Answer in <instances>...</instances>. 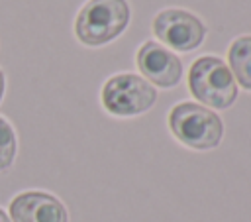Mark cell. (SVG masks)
<instances>
[{
    "mask_svg": "<svg viewBox=\"0 0 251 222\" xmlns=\"http://www.w3.org/2000/svg\"><path fill=\"white\" fill-rule=\"evenodd\" d=\"M4 90H6V77H4V71L0 69V102L4 98Z\"/></svg>",
    "mask_w": 251,
    "mask_h": 222,
    "instance_id": "10",
    "label": "cell"
},
{
    "mask_svg": "<svg viewBox=\"0 0 251 222\" xmlns=\"http://www.w3.org/2000/svg\"><path fill=\"white\" fill-rule=\"evenodd\" d=\"M188 88L202 106L229 108L237 98V84L229 67L212 55L198 57L188 71Z\"/></svg>",
    "mask_w": 251,
    "mask_h": 222,
    "instance_id": "3",
    "label": "cell"
},
{
    "mask_svg": "<svg viewBox=\"0 0 251 222\" xmlns=\"http://www.w3.org/2000/svg\"><path fill=\"white\" fill-rule=\"evenodd\" d=\"M129 24L127 0H88L75 18V35L88 47L116 39Z\"/></svg>",
    "mask_w": 251,
    "mask_h": 222,
    "instance_id": "1",
    "label": "cell"
},
{
    "mask_svg": "<svg viewBox=\"0 0 251 222\" xmlns=\"http://www.w3.org/2000/svg\"><path fill=\"white\" fill-rule=\"evenodd\" d=\"M227 61L237 84L251 90V35H241L229 45Z\"/></svg>",
    "mask_w": 251,
    "mask_h": 222,
    "instance_id": "8",
    "label": "cell"
},
{
    "mask_svg": "<svg viewBox=\"0 0 251 222\" xmlns=\"http://www.w3.org/2000/svg\"><path fill=\"white\" fill-rule=\"evenodd\" d=\"M153 33L175 51H192L202 43L206 26L186 10L169 8L153 18Z\"/></svg>",
    "mask_w": 251,
    "mask_h": 222,
    "instance_id": "5",
    "label": "cell"
},
{
    "mask_svg": "<svg viewBox=\"0 0 251 222\" xmlns=\"http://www.w3.org/2000/svg\"><path fill=\"white\" fill-rule=\"evenodd\" d=\"M100 98L106 112L118 118H129L147 112L157 100V90L139 75L120 73L104 83Z\"/></svg>",
    "mask_w": 251,
    "mask_h": 222,
    "instance_id": "4",
    "label": "cell"
},
{
    "mask_svg": "<svg viewBox=\"0 0 251 222\" xmlns=\"http://www.w3.org/2000/svg\"><path fill=\"white\" fill-rule=\"evenodd\" d=\"M135 63L141 75L145 77V81L151 84H157L159 88L176 86L182 77L180 59L157 41H145L137 49Z\"/></svg>",
    "mask_w": 251,
    "mask_h": 222,
    "instance_id": "6",
    "label": "cell"
},
{
    "mask_svg": "<svg viewBox=\"0 0 251 222\" xmlns=\"http://www.w3.org/2000/svg\"><path fill=\"white\" fill-rule=\"evenodd\" d=\"M18 153V138L12 124L0 116V171H6L14 165Z\"/></svg>",
    "mask_w": 251,
    "mask_h": 222,
    "instance_id": "9",
    "label": "cell"
},
{
    "mask_svg": "<svg viewBox=\"0 0 251 222\" xmlns=\"http://www.w3.org/2000/svg\"><path fill=\"white\" fill-rule=\"evenodd\" d=\"M0 222H12L10 216H8V212L4 208H0Z\"/></svg>",
    "mask_w": 251,
    "mask_h": 222,
    "instance_id": "11",
    "label": "cell"
},
{
    "mask_svg": "<svg viewBox=\"0 0 251 222\" xmlns=\"http://www.w3.org/2000/svg\"><path fill=\"white\" fill-rule=\"evenodd\" d=\"M8 216L12 222H69L67 206L45 191L18 193L10 200Z\"/></svg>",
    "mask_w": 251,
    "mask_h": 222,
    "instance_id": "7",
    "label": "cell"
},
{
    "mask_svg": "<svg viewBox=\"0 0 251 222\" xmlns=\"http://www.w3.org/2000/svg\"><path fill=\"white\" fill-rule=\"evenodd\" d=\"M169 130L186 147L206 151L220 145L224 138L222 118L196 102H180L169 112Z\"/></svg>",
    "mask_w": 251,
    "mask_h": 222,
    "instance_id": "2",
    "label": "cell"
}]
</instances>
